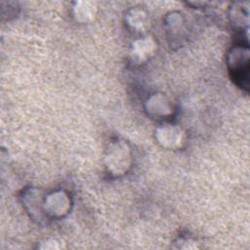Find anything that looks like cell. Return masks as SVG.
Here are the masks:
<instances>
[{
	"instance_id": "6da1fadb",
	"label": "cell",
	"mask_w": 250,
	"mask_h": 250,
	"mask_svg": "<svg viewBox=\"0 0 250 250\" xmlns=\"http://www.w3.org/2000/svg\"><path fill=\"white\" fill-rule=\"evenodd\" d=\"M131 149L126 142L116 140L109 144L104 154V166L110 175H124L131 167Z\"/></svg>"
},
{
	"instance_id": "7a4b0ae2",
	"label": "cell",
	"mask_w": 250,
	"mask_h": 250,
	"mask_svg": "<svg viewBox=\"0 0 250 250\" xmlns=\"http://www.w3.org/2000/svg\"><path fill=\"white\" fill-rule=\"evenodd\" d=\"M71 206V200L64 190H57L48 194L43 200L42 210L47 217L60 219L65 216Z\"/></svg>"
},
{
	"instance_id": "3957f363",
	"label": "cell",
	"mask_w": 250,
	"mask_h": 250,
	"mask_svg": "<svg viewBox=\"0 0 250 250\" xmlns=\"http://www.w3.org/2000/svg\"><path fill=\"white\" fill-rule=\"evenodd\" d=\"M155 138L162 146L169 149L179 148L186 142L185 131L173 124H164L158 127L155 131Z\"/></svg>"
},
{
	"instance_id": "277c9868",
	"label": "cell",
	"mask_w": 250,
	"mask_h": 250,
	"mask_svg": "<svg viewBox=\"0 0 250 250\" xmlns=\"http://www.w3.org/2000/svg\"><path fill=\"white\" fill-rule=\"evenodd\" d=\"M146 108L147 113L154 117L169 116L173 110V106L169 100L161 94H154L150 96L146 101Z\"/></svg>"
},
{
	"instance_id": "5b68a950",
	"label": "cell",
	"mask_w": 250,
	"mask_h": 250,
	"mask_svg": "<svg viewBox=\"0 0 250 250\" xmlns=\"http://www.w3.org/2000/svg\"><path fill=\"white\" fill-rule=\"evenodd\" d=\"M155 47V42L151 37L146 36L144 38H139L132 44L131 56L137 62H146L153 55Z\"/></svg>"
},
{
	"instance_id": "8992f818",
	"label": "cell",
	"mask_w": 250,
	"mask_h": 250,
	"mask_svg": "<svg viewBox=\"0 0 250 250\" xmlns=\"http://www.w3.org/2000/svg\"><path fill=\"white\" fill-rule=\"evenodd\" d=\"M129 16L131 17L128 20V24L131 26L132 29H135L137 31H142L146 28L147 20L146 17V15L145 14L144 11L135 10V11H132V14Z\"/></svg>"
},
{
	"instance_id": "52a82bcc",
	"label": "cell",
	"mask_w": 250,
	"mask_h": 250,
	"mask_svg": "<svg viewBox=\"0 0 250 250\" xmlns=\"http://www.w3.org/2000/svg\"><path fill=\"white\" fill-rule=\"evenodd\" d=\"M38 248L40 249H49V250H59L65 248L64 242H58L57 240H48L46 242H41L40 245H38Z\"/></svg>"
}]
</instances>
